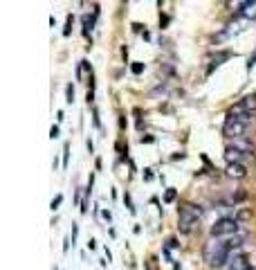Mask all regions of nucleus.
<instances>
[{"label":"nucleus","instance_id":"1","mask_svg":"<svg viewBox=\"0 0 256 270\" xmlns=\"http://www.w3.org/2000/svg\"><path fill=\"white\" fill-rule=\"evenodd\" d=\"M200 216H202V210L198 205H191V203H184V205L178 207V228L180 232L189 234L196 225H198Z\"/></svg>","mask_w":256,"mask_h":270},{"label":"nucleus","instance_id":"2","mask_svg":"<svg viewBox=\"0 0 256 270\" xmlns=\"http://www.w3.org/2000/svg\"><path fill=\"white\" fill-rule=\"evenodd\" d=\"M234 234H238V221H236V218L222 216L211 225V236H214V239H220V236H234Z\"/></svg>","mask_w":256,"mask_h":270},{"label":"nucleus","instance_id":"3","mask_svg":"<svg viewBox=\"0 0 256 270\" xmlns=\"http://www.w3.org/2000/svg\"><path fill=\"white\" fill-rule=\"evenodd\" d=\"M245 129H247V122H243V119H232V117H227V122H225V126H222V133L227 135V137L238 140V137H243Z\"/></svg>","mask_w":256,"mask_h":270},{"label":"nucleus","instance_id":"4","mask_svg":"<svg viewBox=\"0 0 256 270\" xmlns=\"http://www.w3.org/2000/svg\"><path fill=\"white\" fill-rule=\"evenodd\" d=\"M222 248H225V241H220V239H209L207 243H204V250H202V257H204V261L209 264L211 259L216 257V254L220 252Z\"/></svg>","mask_w":256,"mask_h":270},{"label":"nucleus","instance_id":"5","mask_svg":"<svg viewBox=\"0 0 256 270\" xmlns=\"http://www.w3.org/2000/svg\"><path fill=\"white\" fill-rule=\"evenodd\" d=\"M254 108H256V97L252 95V97H243V99L234 106L229 113H245V115H252V111H254Z\"/></svg>","mask_w":256,"mask_h":270},{"label":"nucleus","instance_id":"6","mask_svg":"<svg viewBox=\"0 0 256 270\" xmlns=\"http://www.w3.org/2000/svg\"><path fill=\"white\" fill-rule=\"evenodd\" d=\"M229 254H232V250H229L227 243H225V248H222L220 252H218V254H216V257L209 261V266H211V268H222V266H227Z\"/></svg>","mask_w":256,"mask_h":270},{"label":"nucleus","instance_id":"7","mask_svg":"<svg viewBox=\"0 0 256 270\" xmlns=\"http://www.w3.org/2000/svg\"><path fill=\"white\" fill-rule=\"evenodd\" d=\"M227 176L229 178H245L247 176V169H245L240 162H234V165H227Z\"/></svg>","mask_w":256,"mask_h":270},{"label":"nucleus","instance_id":"8","mask_svg":"<svg viewBox=\"0 0 256 270\" xmlns=\"http://www.w3.org/2000/svg\"><path fill=\"white\" fill-rule=\"evenodd\" d=\"M225 158H227V162H229V165H234V162H240V158H243V151L229 144V147L225 149Z\"/></svg>","mask_w":256,"mask_h":270},{"label":"nucleus","instance_id":"9","mask_svg":"<svg viewBox=\"0 0 256 270\" xmlns=\"http://www.w3.org/2000/svg\"><path fill=\"white\" fill-rule=\"evenodd\" d=\"M229 270H250V264L245 257H234L232 264H229Z\"/></svg>","mask_w":256,"mask_h":270},{"label":"nucleus","instance_id":"10","mask_svg":"<svg viewBox=\"0 0 256 270\" xmlns=\"http://www.w3.org/2000/svg\"><path fill=\"white\" fill-rule=\"evenodd\" d=\"M227 59H232V54L229 52H218L214 57V59H211V65H209V72L214 70V68H218V65H222V61H227Z\"/></svg>","mask_w":256,"mask_h":270},{"label":"nucleus","instance_id":"11","mask_svg":"<svg viewBox=\"0 0 256 270\" xmlns=\"http://www.w3.org/2000/svg\"><path fill=\"white\" fill-rule=\"evenodd\" d=\"M243 241H245V234H240V232H238V234L229 236V239L225 241V243H227L229 250H234V248H240V246H243Z\"/></svg>","mask_w":256,"mask_h":270},{"label":"nucleus","instance_id":"12","mask_svg":"<svg viewBox=\"0 0 256 270\" xmlns=\"http://www.w3.org/2000/svg\"><path fill=\"white\" fill-rule=\"evenodd\" d=\"M61 203H63V194H56V196L52 198V203H50V210H52V212H56Z\"/></svg>","mask_w":256,"mask_h":270},{"label":"nucleus","instance_id":"13","mask_svg":"<svg viewBox=\"0 0 256 270\" xmlns=\"http://www.w3.org/2000/svg\"><path fill=\"white\" fill-rule=\"evenodd\" d=\"M234 218H236L238 223H240V221H247V218H252V212H250V210H240V212H238V214H236Z\"/></svg>","mask_w":256,"mask_h":270},{"label":"nucleus","instance_id":"14","mask_svg":"<svg viewBox=\"0 0 256 270\" xmlns=\"http://www.w3.org/2000/svg\"><path fill=\"white\" fill-rule=\"evenodd\" d=\"M175 196H178V194H175V189H166V192H164V203H173V200H175Z\"/></svg>","mask_w":256,"mask_h":270},{"label":"nucleus","instance_id":"15","mask_svg":"<svg viewBox=\"0 0 256 270\" xmlns=\"http://www.w3.org/2000/svg\"><path fill=\"white\" fill-rule=\"evenodd\" d=\"M124 205L128 207V212H130V214H135V207H133V200H130V194H124Z\"/></svg>","mask_w":256,"mask_h":270},{"label":"nucleus","instance_id":"16","mask_svg":"<svg viewBox=\"0 0 256 270\" xmlns=\"http://www.w3.org/2000/svg\"><path fill=\"white\" fill-rule=\"evenodd\" d=\"M130 70H133V75H142V72H144V63H140V61H135V63L130 65Z\"/></svg>","mask_w":256,"mask_h":270},{"label":"nucleus","instance_id":"17","mask_svg":"<svg viewBox=\"0 0 256 270\" xmlns=\"http://www.w3.org/2000/svg\"><path fill=\"white\" fill-rule=\"evenodd\" d=\"M65 97H68V104H72V101H74V86H68V88H65Z\"/></svg>","mask_w":256,"mask_h":270},{"label":"nucleus","instance_id":"18","mask_svg":"<svg viewBox=\"0 0 256 270\" xmlns=\"http://www.w3.org/2000/svg\"><path fill=\"white\" fill-rule=\"evenodd\" d=\"M68 153H70V147L65 144V147H63V169L68 167V160H70V155H68Z\"/></svg>","mask_w":256,"mask_h":270},{"label":"nucleus","instance_id":"19","mask_svg":"<svg viewBox=\"0 0 256 270\" xmlns=\"http://www.w3.org/2000/svg\"><path fill=\"white\" fill-rule=\"evenodd\" d=\"M50 137H52V140L58 137V126H52V129H50Z\"/></svg>","mask_w":256,"mask_h":270},{"label":"nucleus","instance_id":"20","mask_svg":"<svg viewBox=\"0 0 256 270\" xmlns=\"http://www.w3.org/2000/svg\"><path fill=\"white\" fill-rule=\"evenodd\" d=\"M70 27H72V16H68V25H65V30H63V34H65V36L70 34Z\"/></svg>","mask_w":256,"mask_h":270},{"label":"nucleus","instance_id":"21","mask_svg":"<svg viewBox=\"0 0 256 270\" xmlns=\"http://www.w3.org/2000/svg\"><path fill=\"white\" fill-rule=\"evenodd\" d=\"M178 246H180V243H178L175 239H169V241H166V248H178Z\"/></svg>","mask_w":256,"mask_h":270},{"label":"nucleus","instance_id":"22","mask_svg":"<svg viewBox=\"0 0 256 270\" xmlns=\"http://www.w3.org/2000/svg\"><path fill=\"white\" fill-rule=\"evenodd\" d=\"M76 234H79V228H76V223H72V241H76Z\"/></svg>","mask_w":256,"mask_h":270},{"label":"nucleus","instance_id":"23","mask_svg":"<svg viewBox=\"0 0 256 270\" xmlns=\"http://www.w3.org/2000/svg\"><path fill=\"white\" fill-rule=\"evenodd\" d=\"M101 216H104L106 221H108V223H110V221H112V216H110V212H108V210H104V212H101Z\"/></svg>","mask_w":256,"mask_h":270},{"label":"nucleus","instance_id":"24","mask_svg":"<svg viewBox=\"0 0 256 270\" xmlns=\"http://www.w3.org/2000/svg\"><path fill=\"white\" fill-rule=\"evenodd\" d=\"M68 248H70V236H65L63 241V252H68Z\"/></svg>","mask_w":256,"mask_h":270},{"label":"nucleus","instance_id":"25","mask_svg":"<svg viewBox=\"0 0 256 270\" xmlns=\"http://www.w3.org/2000/svg\"><path fill=\"white\" fill-rule=\"evenodd\" d=\"M151 178H153V174H151V169H146V171H144V180H151Z\"/></svg>","mask_w":256,"mask_h":270},{"label":"nucleus","instance_id":"26","mask_svg":"<svg viewBox=\"0 0 256 270\" xmlns=\"http://www.w3.org/2000/svg\"><path fill=\"white\" fill-rule=\"evenodd\" d=\"M254 63H256V54H254V57H250V68H252Z\"/></svg>","mask_w":256,"mask_h":270},{"label":"nucleus","instance_id":"27","mask_svg":"<svg viewBox=\"0 0 256 270\" xmlns=\"http://www.w3.org/2000/svg\"><path fill=\"white\" fill-rule=\"evenodd\" d=\"M250 270H252V268H250Z\"/></svg>","mask_w":256,"mask_h":270}]
</instances>
